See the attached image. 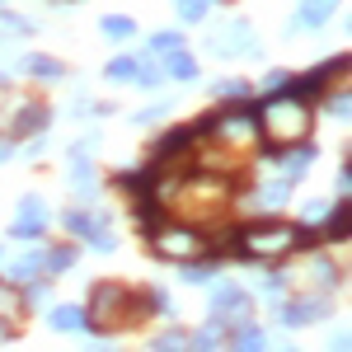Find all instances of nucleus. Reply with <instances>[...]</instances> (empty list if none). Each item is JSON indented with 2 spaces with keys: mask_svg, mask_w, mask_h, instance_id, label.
I'll return each instance as SVG.
<instances>
[{
  "mask_svg": "<svg viewBox=\"0 0 352 352\" xmlns=\"http://www.w3.org/2000/svg\"><path fill=\"white\" fill-rule=\"evenodd\" d=\"M315 315H324V305H287V310H282L287 324H305V320H315Z\"/></svg>",
  "mask_w": 352,
  "mask_h": 352,
  "instance_id": "obj_8",
  "label": "nucleus"
},
{
  "mask_svg": "<svg viewBox=\"0 0 352 352\" xmlns=\"http://www.w3.org/2000/svg\"><path fill=\"white\" fill-rule=\"evenodd\" d=\"M28 71H38V80H61V66L47 61V56H33V61H28Z\"/></svg>",
  "mask_w": 352,
  "mask_h": 352,
  "instance_id": "obj_11",
  "label": "nucleus"
},
{
  "mask_svg": "<svg viewBox=\"0 0 352 352\" xmlns=\"http://www.w3.org/2000/svg\"><path fill=\"white\" fill-rule=\"evenodd\" d=\"M287 197V184H268V192H263V207H277Z\"/></svg>",
  "mask_w": 352,
  "mask_h": 352,
  "instance_id": "obj_24",
  "label": "nucleus"
},
{
  "mask_svg": "<svg viewBox=\"0 0 352 352\" xmlns=\"http://www.w3.org/2000/svg\"><path fill=\"white\" fill-rule=\"evenodd\" d=\"M305 240L300 230H287V226H258V230H244L240 235V254L244 258H258V263H272L282 258L287 249H296Z\"/></svg>",
  "mask_w": 352,
  "mask_h": 352,
  "instance_id": "obj_3",
  "label": "nucleus"
},
{
  "mask_svg": "<svg viewBox=\"0 0 352 352\" xmlns=\"http://www.w3.org/2000/svg\"><path fill=\"white\" fill-rule=\"evenodd\" d=\"M155 352H188V338L184 333H164L160 343H155Z\"/></svg>",
  "mask_w": 352,
  "mask_h": 352,
  "instance_id": "obj_18",
  "label": "nucleus"
},
{
  "mask_svg": "<svg viewBox=\"0 0 352 352\" xmlns=\"http://www.w3.org/2000/svg\"><path fill=\"white\" fill-rule=\"evenodd\" d=\"M122 300H127V292H122V287H99V292H94V305H89L94 329L118 324V320H122Z\"/></svg>",
  "mask_w": 352,
  "mask_h": 352,
  "instance_id": "obj_5",
  "label": "nucleus"
},
{
  "mask_svg": "<svg viewBox=\"0 0 352 352\" xmlns=\"http://www.w3.org/2000/svg\"><path fill=\"white\" fill-rule=\"evenodd\" d=\"M52 324H56V329H80V324H85V315H80V310H56Z\"/></svg>",
  "mask_w": 352,
  "mask_h": 352,
  "instance_id": "obj_17",
  "label": "nucleus"
},
{
  "mask_svg": "<svg viewBox=\"0 0 352 352\" xmlns=\"http://www.w3.org/2000/svg\"><path fill=\"white\" fill-rule=\"evenodd\" d=\"M305 169H310V151H300V155L287 160V174H305Z\"/></svg>",
  "mask_w": 352,
  "mask_h": 352,
  "instance_id": "obj_23",
  "label": "nucleus"
},
{
  "mask_svg": "<svg viewBox=\"0 0 352 352\" xmlns=\"http://www.w3.org/2000/svg\"><path fill=\"white\" fill-rule=\"evenodd\" d=\"M155 249H160L164 258H202L212 244L202 240L197 230H188V226H184V230H160V235H155Z\"/></svg>",
  "mask_w": 352,
  "mask_h": 352,
  "instance_id": "obj_4",
  "label": "nucleus"
},
{
  "mask_svg": "<svg viewBox=\"0 0 352 352\" xmlns=\"http://www.w3.org/2000/svg\"><path fill=\"white\" fill-rule=\"evenodd\" d=\"M329 10H333V0H310V5L300 10V24H320Z\"/></svg>",
  "mask_w": 352,
  "mask_h": 352,
  "instance_id": "obj_9",
  "label": "nucleus"
},
{
  "mask_svg": "<svg viewBox=\"0 0 352 352\" xmlns=\"http://www.w3.org/2000/svg\"><path fill=\"white\" fill-rule=\"evenodd\" d=\"M212 310H217L221 320H235V315L249 310V300H244V292H235V287H221L217 300H212Z\"/></svg>",
  "mask_w": 352,
  "mask_h": 352,
  "instance_id": "obj_7",
  "label": "nucleus"
},
{
  "mask_svg": "<svg viewBox=\"0 0 352 352\" xmlns=\"http://www.w3.org/2000/svg\"><path fill=\"white\" fill-rule=\"evenodd\" d=\"M71 263H76V249H52V254H47V268H52V272L71 268Z\"/></svg>",
  "mask_w": 352,
  "mask_h": 352,
  "instance_id": "obj_16",
  "label": "nucleus"
},
{
  "mask_svg": "<svg viewBox=\"0 0 352 352\" xmlns=\"http://www.w3.org/2000/svg\"><path fill=\"white\" fill-rule=\"evenodd\" d=\"M43 221H47V207L28 197L24 207H19V221H14V235H38V230H43Z\"/></svg>",
  "mask_w": 352,
  "mask_h": 352,
  "instance_id": "obj_6",
  "label": "nucleus"
},
{
  "mask_svg": "<svg viewBox=\"0 0 352 352\" xmlns=\"http://www.w3.org/2000/svg\"><path fill=\"white\" fill-rule=\"evenodd\" d=\"M263 348H268V343H263V333H258V329H244L240 343H235L230 352H263Z\"/></svg>",
  "mask_w": 352,
  "mask_h": 352,
  "instance_id": "obj_10",
  "label": "nucleus"
},
{
  "mask_svg": "<svg viewBox=\"0 0 352 352\" xmlns=\"http://www.w3.org/2000/svg\"><path fill=\"white\" fill-rule=\"evenodd\" d=\"M217 94H230V99H240L244 85H240V80H226V85H217Z\"/></svg>",
  "mask_w": 352,
  "mask_h": 352,
  "instance_id": "obj_26",
  "label": "nucleus"
},
{
  "mask_svg": "<svg viewBox=\"0 0 352 352\" xmlns=\"http://www.w3.org/2000/svg\"><path fill=\"white\" fill-rule=\"evenodd\" d=\"M155 47H160V52H169V47H179V33H160V38H155Z\"/></svg>",
  "mask_w": 352,
  "mask_h": 352,
  "instance_id": "obj_27",
  "label": "nucleus"
},
{
  "mask_svg": "<svg viewBox=\"0 0 352 352\" xmlns=\"http://www.w3.org/2000/svg\"><path fill=\"white\" fill-rule=\"evenodd\" d=\"M109 76H113V80H136V61H127V56H122V61H113Z\"/></svg>",
  "mask_w": 352,
  "mask_h": 352,
  "instance_id": "obj_19",
  "label": "nucleus"
},
{
  "mask_svg": "<svg viewBox=\"0 0 352 352\" xmlns=\"http://www.w3.org/2000/svg\"><path fill=\"white\" fill-rule=\"evenodd\" d=\"M38 263H43L38 254H24V258L14 263V277H33V272H38Z\"/></svg>",
  "mask_w": 352,
  "mask_h": 352,
  "instance_id": "obj_21",
  "label": "nucleus"
},
{
  "mask_svg": "<svg viewBox=\"0 0 352 352\" xmlns=\"http://www.w3.org/2000/svg\"><path fill=\"white\" fill-rule=\"evenodd\" d=\"M310 127V113L300 99H277L263 109V136H268V146H292L296 136H305Z\"/></svg>",
  "mask_w": 352,
  "mask_h": 352,
  "instance_id": "obj_2",
  "label": "nucleus"
},
{
  "mask_svg": "<svg viewBox=\"0 0 352 352\" xmlns=\"http://www.w3.org/2000/svg\"><path fill=\"white\" fill-rule=\"evenodd\" d=\"M179 10H184V19H197L207 10V0H179Z\"/></svg>",
  "mask_w": 352,
  "mask_h": 352,
  "instance_id": "obj_25",
  "label": "nucleus"
},
{
  "mask_svg": "<svg viewBox=\"0 0 352 352\" xmlns=\"http://www.w3.org/2000/svg\"><path fill=\"white\" fill-rule=\"evenodd\" d=\"M179 146H188V132H169L160 146H155V155H160V160H169V155H174Z\"/></svg>",
  "mask_w": 352,
  "mask_h": 352,
  "instance_id": "obj_12",
  "label": "nucleus"
},
{
  "mask_svg": "<svg viewBox=\"0 0 352 352\" xmlns=\"http://www.w3.org/2000/svg\"><path fill=\"white\" fill-rule=\"evenodd\" d=\"M221 202H226V184L221 179H192V184H164V188H155V207H179L192 221H207Z\"/></svg>",
  "mask_w": 352,
  "mask_h": 352,
  "instance_id": "obj_1",
  "label": "nucleus"
},
{
  "mask_svg": "<svg viewBox=\"0 0 352 352\" xmlns=\"http://www.w3.org/2000/svg\"><path fill=\"white\" fill-rule=\"evenodd\" d=\"M192 352H217V329H202V333H192Z\"/></svg>",
  "mask_w": 352,
  "mask_h": 352,
  "instance_id": "obj_15",
  "label": "nucleus"
},
{
  "mask_svg": "<svg viewBox=\"0 0 352 352\" xmlns=\"http://www.w3.org/2000/svg\"><path fill=\"white\" fill-rule=\"evenodd\" d=\"M104 33L109 38H132V19H104Z\"/></svg>",
  "mask_w": 352,
  "mask_h": 352,
  "instance_id": "obj_20",
  "label": "nucleus"
},
{
  "mask_svg": "<svg viewBox=\"0 0 352 352\" xmlns=\"http://www.w3.org/2000/svg\"><path fill=\"white\" fill-rule=\"evenodd\" d=\"M28 127H43V109H24V118H19V132H28Z\"/></svg>",
  "mask_w": 352,
  "mask_h": 352,
  "instance_id": "obj_22",
  "label": "nucleus"
},
{
  "mask_svg": "<svg viewBox=\"0 0 352 352\" xmlns=\"http://www.w3.org/2000/svg\"><path fill=\"white\" fill-rule=\"evenodd\" d=\"M0 310H14V296H10L5 287H0Z\"/></svg>",
  "mask_w": 352,
  "mask_h": 352,
  "instance_id": "obj_28",
  "label": "nucleus"
},
{
  "mask_svg": "<svg viewBox=\"0 0 352 352\" xmlns=\"http://www.w3.org/2000/svg\"><path fill=\"white\" fill-rule=\"evenodd\" d=\"M169 76H174V80H192V76H197L192 56H174V61H169Z\"/></svg>",
  "mask_w": 352,
  "mask_h": 352,
  "instance_id": "obj_14",
  "label": "nucleus"
},
{
  "mask_svg": "<svg viewBox=\"0 0 352 352\" xmlns=\"http://www.w3.org/2000/svg\"><path fill=\"white\" fill-rule=\"evenodd\" d=\"M66 230L71 235H94V221L85 217V212H66Z\"/></svg>",
  "mask_w": 352,
  "mask_h": 352,
  "instance_id": "obj_13",
  "label": "nucleus"
}]
</instances>
